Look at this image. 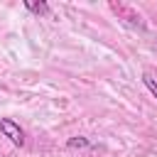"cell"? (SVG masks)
<instances>
[{
    "mask_svg": "<svg viewBox=\"0 0 157 157\" xmlns=\"http://www.w3.org/2000/svg\"><path fill=\"white\" fill-rule=\"evenodd\" d=\"M25 5H27V10H32L37 15H49V5L47 2H32V0H27Z\"/></svg>",
    "mask_w": 157,
    "mask_h": 157,
    "instance_id": "obj_2",
    "label": "cell"
},
{
    "mask_svg": "<svg viewBox=\"0 0 157 157\" xmlns=\"http://www.w3.org/2000/svg\"><path fill=\"white\" fill-rule=\"evenodd\" d=\"M69 147H88V140L86 137H71L69 140Z\"/></svg>",
    "mask_w": 157,
    "mask_h": 157,
    "instance_id": "obj_3",
    "label": "cell"
},
{
    "mask_svg": "<svg viewBox=\"0 0 157 157\" xmlns=\"http://www.w3.org/2000/svg\"><path fill=\"white\" fill-rule=\"evenodd\" d=\"M142 81H145V86H147V88H150V91H152V93L157 96V81H155V78H152L150 74H145V78H142Z\"/></svg>",
    "mask_w": 157,
    "mask_h": 157,
    "instance_id": "obj_4",
    "label": "cell"
},
{
    "mask_svg": "<svg viewBox=\"0 0 157 157\" xmlns=\"http://www.w3.org/2000/svg\"><path fill=\"white\" fill-rule=\"evenodd\" d=\"M0 130H2V135H5L12 145H22V142H25V135H22V130H20V125H17L15 120L2 118V120H0Z\"/></svg>",
    "mask_w": 157,
    "mask_h": 157,
    "instance_id": "obj_1",
    "label": "cell"
}]
</instances>
